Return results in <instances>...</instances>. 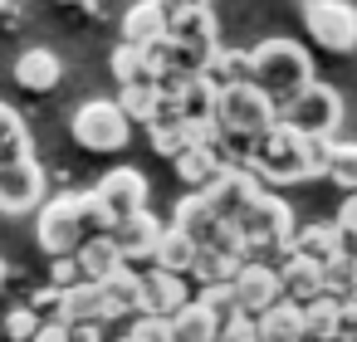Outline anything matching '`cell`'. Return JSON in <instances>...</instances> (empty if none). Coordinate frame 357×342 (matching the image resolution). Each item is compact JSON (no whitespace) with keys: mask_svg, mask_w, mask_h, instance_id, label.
I'll list each match as a JSON object with an SVG mask.
<instances>
[{"mask_svg":"<svg viewBox=\"0 0 357 342\" xmlns=\"http://www.w3.org/2000/svg\"><path fill=\"white\" fill-rule=\"evenodd\" d=\"M328 157H333V142H308L284 123H274L245 166L259 176V186H298L308 176H328Z\"/></svg>","mask_w":357,"mask_h":342,"instance_id":"6da1fadb","label":"cell"},{"mask_svg":"<svg viewBox=\"0 0 357 342\" xmlns=\"http://www.w3.org/2000/svg\"><path fill=\"white\" fill-rule=\"evenodd\" d=\"M250 84L274 108H284L313 84V59L298 40H264V45L250 49Z\"/></svg>","mask_w":357,"mask_h":342,"instance_id":"7a4b0ae2","label":"cell"},{"mask_svg":"<svg viewBox=\"0 0 357 342\" xmlns=\"http://www.w3.org/2000/svg\"><path fill=\"white\" fill-rule=\"evenodd\" d=\"M240 240H245V254H289V244H294V210H289V201L284 196H274V191H259L255 196V205L240 215Z\"/></svg>","mask_w":357,"mask_h":342,"instance_id":"3957f363","label":"cell"},{"mask_svg":"<svg viewBox=\"0 0 357 342\" xmlns=\"http://www.w3.org/2000/svg\"><path fill=\"white\" fill-rule=\"evenodd\" d=\"M35 235H40V249H45L50 259H74L79 244L89 240V225H84V191L50 196V201L40 205Z\"/></svg>","mask_w":357,"mask_h":342,"instance_id":"277c9868","label":"cell"},{"mask_svg":"<svg viewBox=\"0 0 357 342\" xmlns=\"http://www.w3.org/2000/svg\"><path fill=\"white\" fill-rule=\"evenodd\" d=\"M279 123H284L289 132L308 137V142H333V132H337V123H342V98H337V88H328V84L313 79L294 103L279 108Z\"/></svg>","mask_w":357,"mask_h":342,"instance_id":"5b68a950","label":"cell"},{"mask_svg":"<svg viewBox=\"0 0 357 342\" xmlns=\"http://www.w3.org/2000/svg\"><path fill=\"white\" fill-rule=\"evenodd\" d=\"M69 132L84 152H123L128 137H132V123L123 118V108L113 98H89V103L74 108Z\"/></svg>","mask_w":357,"mask_h":342,"instance_id":"8992f818","label":"cell"},{"mask_svg":"<svg viewBox=\"0 0 357 342\" xmlns=\"http://www.w3.org/2000/svg\"><path fill=\"white\" fill-rule=\"evenodd\" d=\"M303 30L328 54L357 49V6L352 0H303Z\"/></svg>","mask_w":357,"mask_h":342,"instance_id":"52a82bcc","label":"cell"},{"mask_svg":"<svg viewBox=\"0 0 357 342\" xmlns=\"http://www.w3.org/2000/svg\"><path fill=\"white\" fill-rule=\"evenodd\" d=\"M259 191H264V186H259V176H255L245 162H225L220 176H215L201 196H206V205H211V215H215L220 225H240V215L255 205Z\"/></svg>","mask_w":357,"mask_h":342,"instance_id":"ba28073f","label":"cell"},{"mask_svg":"<svg viewBox=\"0 0 357 342\" xmlns=\"http://www.w3.org/2000/svg\"><path fill=\"white\" fill-rule=\"evenodd\" d=\"M45 201H50V186H45V166L35 157L0 166V215H30Z\"/></svg>","mask_w":357,"mask_h":342,"instance_id":"9c48e42d","label":"cell"},{"mask_svg":"<svg viewBox=\"0 0 357 342\" xmlns=\"http://www.w3.org/2000/svg\"><path fill=\"white\" fill-rule=\"evenodd\" d=\"M93 196H98V205L108 210V220L118 225V220L147 210V176H142L137 166H113V171H103V181L93 186Z\"/></svg>","mask_w":357,"mask_h":342,"instance_id":"30bf717a","label":"cell"},{"mask_svg":"<svg viewBox=\"0 0 357 342\" xmlns=\"http://www.w3.org/2000/svg\"><path fill=\"white\" fill-rule=\"evenodd\" d=\"M230 293H235V313L259 318L264 308H274V303L284 298V288H279V269L264 264V259H245L240 274H235V283H230Z\"/></svg>","mask_w":357,"mask_h":342,"instance_id":"8fae6325","label":"cell"},{"mask_svg":"<svg viewBox=\"0 0 357 342\" xmlns=\"http://www.w3.org/2000/svg\"><path fill=\"white\" fill-rule=\"evenodd\" d=\"M215 10L201 0H167V40L186 49H215Z\"/></svg>","mask_w":357,"mask_h":342,"instance_id":"7c38bea8","label":"cell"},{"mask_svg":"<svg viewBox=\"0 0 357 342\" xmlns=\"http://www.w3.org/2000/svg\"><path fill=\"white\" fill-rule=\"evenodd\" d=\"M162 220L152 215V210H137V215H128V220H118L113 225V244H118V254H123V264H152L157 259V244H162Z\"/></svg>","mask_w":357,"mask_h":342,"instance_id":"4fadbf2b","label":"cell"},{"mask_svg":"<svg viewBox=\"0 0 357 342\" xmlns=\"http://www.w3.org/2000/svg\"><path fill=\"white\" fill-rule=\"evenodd\" d=\"M186 303H191V283L186 279L162 274V269L142 274V288H137V313L142 318H176Z\"/></svg>","mask_w":357,"mask_h":342,"instance_id":"5bb4252c","label":"cell"},{"mask_svg":"<svg viewBox=\"0 0 357 342\" xmlns=\"http://www.w3.org/2000/svg\"><path fill=\"white\" fill-rule=\"evenodd\" d=\"M279 288H284V298H289V303L308 308L313 298H323V293H328L323 264H313V259H303V254H284V259H279Z\"/></svg>","mask_w":357,"mask_h":342,"instance_id":"9a60e30c","label":"cell"},{"mask_svg":"<svg viewBox=\"0 0 357 342\" xmlns=\"http://www.w3.org/2000/svg\"><path fill=\"white\" fill-rule=\"evenodd\" d=\"M59 322L64 327H103V322H113V308L98 283H74L59 298Z\"/></svg>","mask_w":357,"mask_h":342,"instance_id":"2e32d148","label":"cell"},{"mask_svg":"<svg viewBox=\"0 0 357 342\" xmlns=\"http://www.w3.org/2000/svg\"><path fill=\"white\" fill-rule=\"evenodd\" d=\"M167 40V0H132L123 15V45L152 49Z\"/></svg>","mask_w":357,"mask_h":342,"instance_id":"e0dca14e","label":"cell"},{"mask_svg":"<svg viewBox=\"0 0 357 342\" xmlns=\"http://www.w3.org/2000/svg\"><path fill=\"white\" fill-rule=\"evenodd\" d=\"M59 79H64V64H59L54 49H45V45L20 49V59H15V84H20V88L50 93V88H59Z\"/></svg>","mask_w":357,"mask_h":342,"instance_id":"ac0fdd59","label":"cell"},{"mask_svg":"<svg viewBox=\"0 0 357 342\" xmlns=\"http://www.w3.org/2000/svg\"><path fill=\"white\" fill-rule=\"evenodd\" d=\"M255 342H303V308L279 298L255 318Z\"/></svg>","mask_w":357,"mask_h":342,"instance_id":"d6986e66","label":"cell"},{"mask_svg":"<svg viewBox=\"0 0 357 342\" xmlns=\"http://www.w3.org/2000/svg\"><path fill=\"white\" fill-rule=\"evenodd\" d=\"M215 215H211V205H206V196L201 191H186L181 201H176V210H172V230H181L186 240H196V244H206L211 235H215Z\"/></svg>","mask_w":357,"mask_h":342,"instance_id":"ffe728a7","label":"cell"},{"mask_svg":"<svg viewBox=\"0 0 357 342\" xmlns=\"http://www.w3.org/2000/svg\"><path fill=\"white\" fill-rule=\"evenodd\" d=\"M79 274H84V283H103L113 269H123V254H118V244H113V235H89L84 244H79Z\"/></svg>","mask_w":357,"mask_h":342,"instance_id":"44dd1931","label":"cell"},{"mask_svg":"<svg viewBox=\"0 0 357 342\" xmlns=\"http://www.w3.org/2000/svg\"><path fill=\"white\" fill-rule=\"evenodd\" d=\"M172 166H176V176H181V186H186V191H206V186L220 176L225 157H220L215 147H186Z\"/></svg>","mask_w":357,"mask_h":342,"instance_id":"7402d4cb","label":"cell"},{"mask_svg":"<svg viewBox=\"0 0 357 342\" xmlns=\"http://www.w3.org/2000/svg\"><path fill=\"white\" fill-rule=\"evenodd\" d=\"M289 254H303V259H313V264H323V269H328V264L342 254V244H337V230H333L328 220H313V225L294 230Z\"/></svg>","mask_w":357,"mask_h":342,"instance_id":"603a6c76","label":"cell"},{"mask_svg":"<svg viewBox=\"0 0 357 342\" xmlns=\"http://www.w3.org/2000/svg\"><path fill=\"white\" fill-rule=\"evenodd\" d=\"M196 254H201V244L196 240H186L181 230H162V244H157V259H152V269H162V274H176V279H191V269H196Z\"/></svg>","mask_w":357,"mask_h":342,"instance_id":"cb8c5ba5","label":"cell"},{"mask_svg":"<svg viewBox=\"0 0 357 342\" xmlns=\"http://www.w3.org/2000/svg\"><path fill=\"white\" fill-rule=\"evenodd\" d=\"M113 79H118V88H142V84H157V59H152V49L118 45V49H113Z\"/></svg>","mask_w":357,"mask_h":342,"instance_id":"d4e9b609","label":"cell"},{"mask_svg":"<svg viewBox=\"0 0 357 342\" xmlns=\"http://www.w3.org/2000/svg\"><path fill=\"white\" fill-rule=\"evenodd\" d=\"M103 298H108V308H113V318H132L137 313V288H142V269H132V264H123V269H113L103 283Z\"/></svg>","mask_w":357,"mask_h":342,"instance_id":"484cf974","label":"cell"},{"mask_svg":"<svg viewBox=\"0 0 357 342\" xmlns=\"http://www.w3.org/2000/svg\"><path fill=\"white\" fill-rule=\"evenodd\" d=\"M215 93L220 88H235V84H250V54H240V49H211V64H206V74H201Z\"/></svg>","mask_w":357,"mask_h":342,"instance_id":"4316f807","label":"cell"},{"mask_svg":"<svg viewBox=\"0 0 357 342\" xmlns=\"http://www.w3.org/2000/svg\"><path fill=\"white\" fill-rule=\"evenodd\" d=\"M25 157H35L30 127H25V118L10 103H0V166H6V162H25Z\"/></svg>","mask_w":357,"mask_h":342,"instance_id":"83f0119b","label":"cell"},{"mask_svg":"<svg viewBox=\"0 0 357 342\" xmlns=\"http://www.w3.org/2000/svg\"><path fill=\"white\" fill-rule=\"evenodd\" d=\"M172 327H176V342H215V332H220V318L206 308V303H186L176 318H172Z\"/></svg>","mask_w":357,"mask_h":342,"instance_id":"f1b7e54d","label":"cell"},{"mask_svg":"<svg viewBox=\"0 0 357 342\" xmlns=\"http://www.w3.org/2000/svg\"><path fill=\"white\" fill-rule=\"evenodd\" d=\"M240 264H245V259H230V254H220V249H201L191 279H196L201 288H225V283H235Z\"/></svg>","mask_w":357,"mask_h":342,"instance_id":"f546056e","label":"cell"},{"mask_svg":"<svg viewBox=\"0 0 357 342\" xmlns=\"http://www.w3.org/2000/svg\"><path fill=\"white\" fill-rule=\"evenodd\" d=\"M118 108H123V118L128 123H152L157 118V108H162V93H157V84H142V88H118V98H113Z\"/></svg>","mask_w":357,"mask_h":342,"instance_id":"4dcf8cb0","label":"cell"},{"mask_svg":"<svg viewBox=\"0 0 357 342\" xmlns=\"http://www.w3.org/2000/svg\"><path fill=\"white\" fill-rule=\"evenodd\" d=\"M147 137H152L157 157H167V162H176V157L191 147V132H186L181 118H157V123H147Z\"/></svg>","mask_w":357,"mask_h":342,"instance_id":"1f68e13d","label":"cell"},{"mask_svg":"<svg viewBox=\"0 0 357 342\" xmlns=\"http://www.w3.org/2000/svg\"><path fill=\"white\" fill-rule=\"evenodd\" d=\"M333 327H337V298H313L303 308V342H333Z\"/></svg>","mask_w":357,"mask_h":342,"instance_id":"d6a6232c","label":"cell"},{"mask_svg":"<svg viewBox=\"0 0 357 342\" xmlns=\"http://www.w3.org/2000/svg\"><path fill=\"white\" fill-rule=\"evenodd\" d=\"M323 279H328V298H337V303H352L357 298V259L352 254H337L323 269Z\"/></svg>","mask_w":357,"mask_h":342,"instance_id":"836d02e7","label":"cell"},{"mask_svg":"<svg viewBox=\"0 0 357 342\" xmlns=\"http://www.w3.org/2000/svg\"><path fill=\"white\" fill-rule=\"evenodd\" d=\"M328 181H333V186H342L347 196H357V142H333Z\"/></svg>","mask_w":357,"mask_h":342,"instance_id":"e575fe53","label":"cell"},{"mask_svg":"<svg viewBox=\"0 0 357 342\" xmlns=\"http://www.w3.org/2000/svg\"><path fill=\"white\" fill-rule=\"evenodd\" d=\"M128 342H176V327H172V318H132V327H128Z\"/></svg>","mask_w":357,"mask_h":342,"instance_id":"d590c367","label":"cell"},{"mask_svg":"<svg viewBox=\"0 0 357 342\" xmlns=\"http://www.w3.org/2000/svg\"><path fill=\"white\" fill-rule=\"evenodd\" d=\"M333 230H337V244H342V254H352V259H357V196H347V201L337 205V220H333Z\"/></svg>","mask_w":357,"mask_h":342,"instance_id":"8d00e7d4","label":"cell"},{"mask_svg":"<svg viewBox=\"0 0 357 342\" xmlns=\"http://www.w3.org/2000/svg\"><path fill=\"white\" fill-rule=\"evenodd\" d=\"M40 327H45V322H40L30 308H10V313H6V337H10V342H35Z\"/></svg>","mask_w":357,"mask_h":342,"instance_id":"74e56055","label":"cell"},{"mask_svg":"<svg viewBox=\"0 0 357 342\" xmlns=\"http://www.w3.org/2000/svg\"><path fill=\"white\" fill-rule=\"evenodd\" d=\"M196 303H206L220 322H230V318H235V293H230V283H225V288H201V293H196Z\"/></svg>","mask_w":357,"mask_h":342,"instance_id":"f35d334b","label":"cell"},{"mask_svg":"<svg viewBox=\"0 0 357 342\" xmlns=\"http://www.w3.org/2000/svg\"><path fill=\"white\" fill-rule=\"evenodd\" d=\"M74 283H84V274H79V259H54L50 264V288H74Z\"/></svg>","mask_w":357,"mask_h":342,"instance_id":"ab89813d","label":"cell"},{"mask_svg":"<svg viewBox=\"0 0 357 342\" xmlns=\"http://www.w3.org/2000/svg\"><path fill=\"white\" fill-rule=\"evenodd\" d=\"M215 342H255V318H245V313H235L230 322H220V332H215Z\"/></svg>","mask_w":357,"mask_h":342,"instance_id":"60d3db41","label":"cell"},{"mask_svg":"<svg viewBox=\"0 0 357 342\" xmlns=\"http://www.w3.org/2000/svg\"><path fill=\"white\" fill-rule=\"evenodd\" d=\"M333 342H357V298H352V303H337V327H333Z\"/></svg>","mask_w":357,"mask_h":342,"instance_id":"b9f144b4","label":"cell"},{"mask_svg":"<svg viewBox=\"0 0 357 342\" xmlns=\"http://www.w3.org/2000/svg\"><path fill=\"white\" fill-rule=\"evenodd\" d=\"M35 342H69V327H64V322H45V327L35 332Z\"/></svg>","mask_w":357,"mask_h":342,"instance_id":"7bdbcfd3","label":"cell"},{"mask_svg":"<svg viewBox=\"0 0 357 342\" xmlns=\"http://www.w3.org/2000/svg\"><path fill=\"white\" fill-rule=\"evenodd\" d=\"M69 342H103V327H69Z\"/></svg>","mask_w":357,"mask_h":342,"instance_id":"ee69618b","label":"cell"},{"mask_svg":"<svg viewBox=\"0 0 357 342\" xmlns=\"http://www.w3.org/2000/svg\"><path fill=\"white\" fill-rule=\"evenodd\" d=\"M0 288H6V259H0Z\"/></svg>","mask_w":357,"mask_h":342,"instance_id":"f6af8a7d","label":"cell"},{"mask_svg":"<svg viewBox=\"0 0 357 342\" xmlns=\"http://www.w3.org/2000/svg\"><path fill=\"white\" fill-rule=\"evenodd\" d=\"M201 6H211V0H201Z\"/></svg>","mask_w":357,"mask_h":342,"instance_id":"bcb514c9","label":"cell"},{"mask_svg":"<svg viewBox=\"0 0 357 342\" xmlns=\"http://www.w3.org/2000/svg\"><path fill=\"white\" fill-rule=\"evenodd\" d=\"M0 6H6V0H0Z\"/></svg>","mask_w":357,"mask_h":342,"instance_id":"7dc6e473","label":"cell"}]
</instances>
